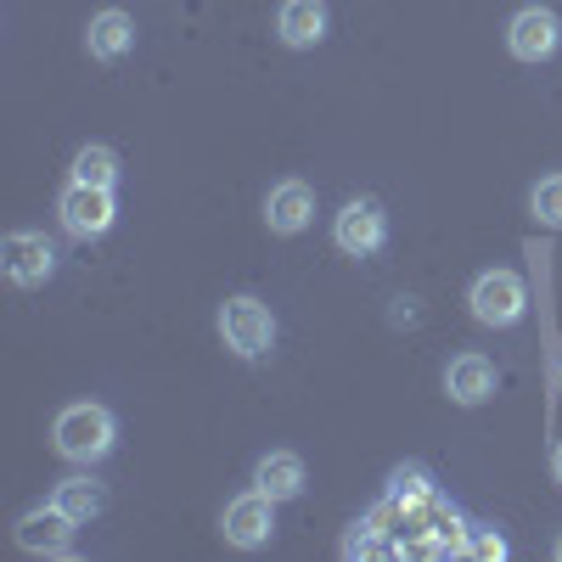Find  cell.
Here are the masks:
<instances>
[{
    "mask_svg": "<svg viewBox=\"0 0 562 562\" xmlns=\"http://www.w3.org/2000/svg\"><path fill=\"white\" fill-rule=\"evenodd\" d=\"M85 52L97 57V63H119V57H130V52H135V18H130L124 7L97 12V18H90V29H85Z\"/></svg>",
    "mask_w": 562,
    "mask_h": 562,
    "instance_id": "5bb4252c",
    "label": "cell"
},
{
    "mask_svg": "<svg viewBox=\"0 0 562 562\" xmlns=\"http://www.w3.org/2000/svg\"><path fill=\"white\" fill-rule=\"evenodd\" d=\"M551 378H557V389H562V344H557V355H551Z\"/></svg>",
    "mask_w": 562,
    "mask_h": 562,
    "instance_id": "44dd1931",
    "label": "cell"
},
{
    "mask_svg": "<svg viewBox=\"0 0 562 562\" xmlns=\"http://www.w3.org/2000/svg\"><path fill=\"white\" fill-rule=\"evenodd\" d=\"M389 501L405 512V518H411V512H422L428 501H439V490H434V473H428L422 461H405V467H394V473H389Z\"/></svg>",
    "mask_w": 562,
    "mask_h": 562,
    "instance_id": "9a60e30c",
    "label": "cell"
},
{
    "mask_svg": "<svg viewBox=\"0 0 562 562\" xmlns=\"http://www.w3.org/2000/svg\"><path fill=\"white\" fill-rule=\"evenodd\" d=\"M467 310H473L479 326H495V333H506V326H518V321L529 315V281H524L518 270L495 265V270L473 276V288H467Z\"/></svg>",
    "mask_w": 562,
    "mask_h": 562,
    "instance_id": "3957f363",
    "label": "cell"
},
{
    "mask_svg": "<svg viewBox=\"0 0 562 562\" xmlns=\"http://www.w3.org/2000/svg\"><path fill=\"white\" fill-rule=\"evenodd\" d=\"M52 445H57L63 461L90 467V461L113 456V445H119V416H113L108 405H97V400H74V405H63L57 422H52Z\"/></svg>",
    "mask_w": 562,
    "mask_h": 562,
    "instance_id": "6da1fadb",
    "label": "cell"
},
{
    "mask_svg": "<svg viewBox=\"0 0 562 562\" xmlns=\"http://www.w3.org/2000/svg\"><path fill=\"white\" fill-rule=\"evenodd\" d=\"M310 220H315V192L304 180H276L265 192V225L276 237H299V231H310Z\"/></svg>",
    "mask_w": 562,
    "mask_h": 562,
    "instance_id": "30bf717a",
    "label": "cell"
},
{
    "mask_svg": "<svg viewBox=\"0 0 562 562\" xmlns=\"http://www.w3.org/2000/svg\"><path fill=\"white\" fill-rule=\"evenodd\" d=\"M529 214H535V225L562 231V175H540L529 186Z\"/></svg>",
    "mask_w": 562,
    "mask_h": 562,
    "instance_id": "ac0fdd59",
    "label": "cell"
},
{
    "mask_svg": "<svg viewBox=\"0 0 562 562\" xmlns=\"http://www.w3.org/2000/svg\"><path fill=\"white\" fill-rule=\"evenodd\" d=\"M326 29H333V12H326V0H281V12H276V34H281V45H293V52H310V45L326 40Z\"/></svg>",
    "mask_w": 562,
    "mask_h": 562,
    "instance_id": "7c38bea8",
    "label": "cell"
},
{
    "mask_svg": "<svg viewBox=\"0 0 562 562\" xmlns=\"http://www.w3.org/2000/svg\"><path fill=\"white\" fill-rule=\"evenodd\" d=\"M214 326H220V344L237 355V360H265V355L276 349V315H270V304L254 299V293H231V299L220 304Z\"/></svg>",
    "mask_w": 562,
    "mask_h": 562,
    "instance_id": "7a4b0ae2",
    "label": "cell"
},
{
    "mask_svg": "<svg viewBox=\"0 0 562 562\" xmlns=\"http://www.w3.org/2000/svg\"><path fill=\"white\" fill-rule=\"evenodd\" d=\"M333 243H338V254H349V259L383 254V243H389V209H383L378 198H349V203L338 209V220H333Z\"/></svg>",
    "mask_w": 562,
    "mask_h": 562,
    "instance_id": "5b68a950",
    "label": "cell"
},
{
    "mask_svg": "<svg viewBox=\"0 0 562 562\" xmlns=\"http://www.w3.org/2000/svg\"><path fill=\"white\" fill-rule=\"evenodd\" d=\"M68 180H85V186H119V153H113V147H79Z\"/></svg>",
    "mask_w": 562,
    "mask_h": 562,
    "instance_id": "e0dca14e",
    "label": "cell"
},
{
    "mask_svg": "<svg viewBox=\"0 0 562 562\" xmlns=\"http://www.w3.org/2000/svg\"><path fill=\"white\" fill-rule=\"evenodd\" d=\"M467 557L479 562H506V535L495 524H467Z\"/></svg>",
    "mask_w": 562,
    "mask_h": 562,
    "instance_id": "d6986e66",
    "label": "cell"
},
{
    "mask_svg": "<svg viewBox=\"0 0 562 562\" xmlns=\"http://www.w3.org/2000/svg\"><path fill=\"white\" fill-rule=\"evenodd\" d=\"M57 214H63V231L79 243L90 237H108L113 220H119V198L113 186H85V180H68L63 198H57Z\"/></svg>",
    "mask_w": 562,
    "mask_h": 562,
    "instance_id": "277c9868",
    "label": "cell"
},
{
    "mask_svg": "<svg viewBox=\"0 0 562 562\" xmlns=\"http://www.w3.org/2000/svg\"><path fill=\"white\" fill-rule=\"evenodd\" d=\"M304 484H310L304 456H293V450H265V456L254 461V490H265L276 506H281V501H299Z\"/></svg>",
    "mask_w": 562,
    "mask_h": 562,
    "instance_id": "4fadbf2b",
    "label": "cell"
},
{
    "mask_svg": "<svg viewBox=\"0 0 562 562\" xmlns=\"http://www.w3.org/2000/svg\"><path fill=\"white\" fill-rule=\"evenodd\" d=\"M74 518L57 506V501H45V506H29L23 518H18V546L29 551V557H68L74 551Z\"/></svg>",
    "mask_w": 562,
    "mask_h": 562,
    "instance_id": "9c48e42d",
    "label": "cell"
},
{
    "mask_svg": "<svg viewBox=\"0 0 562 562\" xmlns=\"http://www.w3.org/2000/svg\"><path fill=\"white\" fill-rule=\"evenodd\" d=\"M495 383H501V371H495L490 355H473V349H467V355H456V360L445 366V394H450L456 405H467V411L484 405V400L495 394Z\"/></svg>",
    "mask_w": 562,
    "mask_h": 562,
    "instance_id": "8fae6325",
    "label": "cell"
},
{
    "mask_svg": "<svg viewBox=\"0 0 562 562\" xmlns=\"http://www.w3.org/2000/svg\"><path fill=\"white\" fill-rule=\"evenodd\" d=\"M220 535H225V546H237V551H265L270 535H276V501L265 490H248L237 501H225Z\"/></svg>",
    "mask_w": 562,
    "mask_h": 562,
    "instance_id": "52a82bcc",
    "label": "cell"
},
{
    "mask_svg": "<svg viewBox=\"0 0 562 562\" xmlns=\"http://www.w3.org/2000/svg\"><path fill=\"white\" fill-rule=\"evenodd\" d=\"M551 479H557V484H562V439H557V445H551Z\"/></svg>",
    "mask_w": 562,
    "mask_h": 562,
    "instance_id": "ffe728a7",
    "label": "cell"
},
{
    "mask_svg": "<svg viewBox=\"0 0 562 562\" xmlns=\"http://www.w3.org/2000/svg\"><path fill=\"white\" fill-rule=\"evenodd\" d=\"M551 557H557V562H562V535H557V546H551Z\"/></svg>",
    "mask_w": 562,
    "mask_h": 562,
    "instance_id": "7402d4cb",
    "label": "cell"
},
{
    "mask_svg": "<svg viewBox=\"0 0 562 562\" xmlns=\"http://www.w3.org/2000/svg\"><path fill=\"white\" fill-rule=\"evenodd\" d=\"M0 270H7L12 288H45V281L57 276V243L45 237V231H7Z\"/></svg>",
    "mask_w": 562,
    "mask_h": 562,
    "instance_id": "8992f818",
    "label": "cell"
},
{
    "mask_svg": "<svg viewBox=\"0 0 562 562\" xmlns=\"http://www.w3.org/2000/svg\"><path fill=\"white\" fill-rule=\"evenodd\" d=\"M557 45H562V18H557L551 7L512 12V23H506V52L518 57V63H551Z\"/></svg>",
    "mask_w": 562,
    "mask_h": 562,
    "instance_id": "ba28073f",
    "label": "cell"
},
{
    "mask_svg": "<svg viewBox=\"0 0 562 562\" xmlns=\"http://www.w3.org/2000/svg\"><path fill=\"white\" fill-rule=\"evenodd\" d=\"M52 501L68 512L74 524H90V518H102V512H108V490H102L97 479H63V484L52 490Z\"/></svg>",
    "mask_w": 562,
    "mask_h": 562,
    "instance_id": "2e32d148",
    "label": "cell"
}]
</instances>
